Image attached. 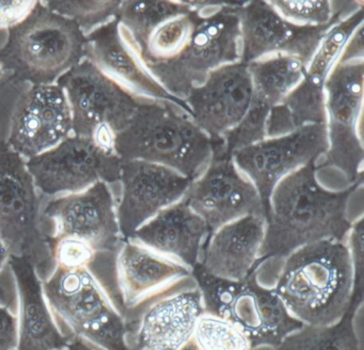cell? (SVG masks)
Segmentation results:
<instances>
[{
	"instance_id": "obj_38",
	"label": "cell",
	"mask_w": 364,
	"mask_h": 350,
	"mask_svg": "<svg viewBox=\"0 0 364 350\" xmlns=\"http://www.w3.org/2000/svg\"><path fill=\"white\" fill-rule=\"evenodd\" d=\"M10 253L8 250L7 245L4 243L3 239L0 237V270L5 266L6 262L9 260ZM0 301L3 302H7V294L3 287H0Z\"/></svg>"
},
{
	"instance_id": "obj_22",
	"label": "cell",
	"mask_w": 364,
	"mask_h": 350,
	"mask_svg": "<svg viewBox=\"0 0 364 350\" xmlns=\"http://www.w3.org/2000/svg\"><path fill=\"white\" fill-rule=\"evenodd\" d=\"M86 59L139 100H169L186 109L153 76L118 18L87 36Z\"/></svg>"
},
{
	"instance_id": "obj_17",
	"label": "cell",
	"mask_w": 364,
	"mask_h": 350,
	"mask_svg": "<svg viewBox=\"0 0 364 350\" xmlns=\"http://www.w3.org/2000/svg\"><path fill=\"white\" fill-rule=\"evenodd\" d=\"M334 23L323 27L295 25L279 14L269 1L244 2L240 62L247 65L262 58L285 55L299 58L306 64Z\"/></svg>"
},
{
	"instance_id": "obj_11",
	"label": "cell",
	"mask_w": 364,
	"mask_h": 350,
	"mask_svg": "<svg viewBox=\"0 0 364 350\" xmlns=\"http://www.w3.org/2000/svg\"><path fill=\"white\" fill-rule=\"evenodd\" d=\"M364 4L334 23L306 63L298 85L272 109L266 137L281 136L311 124L325 123V85L349 36L363 23Z\"/></svg>"
},
{
	"instance_id": "obj_30",
	"label": "cell",
	"mask_w": 364,
	"mask_h": 350,
	"mask_svg": "<svg viewBox=\"0 0 364 350\" xmlns=\"http://www.w3.org/2000/svg\"><path fill=\"white\" fill-rule=\"evenodd\" d=\"M269 2L287 21L308 27L331 25L364 4L363 1L329 0H274Z\"/></svg>"
},
{
	"instance_id": "obj_14",
	"label": "cell",
	"mask_w": 364,
	"mask_h": 350,
	"mask_svg": "<svg viewBox=\"0 0 364 350\" xmlns=\"http://www.w3.org/2000/svg\"><path fill=\"white\" fill-rule=\"evenodd\" d=\"M325 123L311 124L289 134L266 137L232 154L237 168L257 188L267 213L276 186L310 164H318L327 151Z\"/></svg>"
},
{
	"instance_id": "obj_36",
	"label": "cell",
	"mask_w": 364,
	"mask_h": 350,
	"mask_svg": "<svg viewBox=\"0 0 364 350\" xmlns=\"http://www.w3.org/2000/svg\"><path fill=\"white\" fill-rule=\"evenodd\" d=\"M18 346V318L8 307L0 305V350H16Z\"/></svg>"
},
{
	"instance_id": "obj_33",
	"label": "cell",
	"mask_w": 364,
	"mask_h": 350,
	"mask_svg": "<svg viewBox=\"0 0 364 350\" xmlns=\"http://www.w3.org/2000/svg\"><path fill=\"white\" fill-rule=\"evenodd\" d=\"M57 266L68 269L88 268L97 260V252L82 239L73 237L48 238Z\"/></svg>"
},
{
	"instance_id": "obj_31",
	"label": "cell",
	"mask_w": 364,
	"mask_h": 350,
	"mask_svg": "<svg viewBox=\"0 0 364 350\" xmlns=\"http://www.w3.org/2000/svg\"><path fill=\"white\" fill-rule=\"evenodd\" d=\"M198 350H253L248 336L229 320L204 312L193 339Z\"/></svg>"
},
{
	"instance_id": "obj_5",
	"label": "cell",
	"mask_w": 364,
	"mask_h": 350,
	"mask_svg": "<svg viewBox=\"0 0 364 350\" xmlns=\"http://www.w3.org/2000/svg\"><path fill=\"white\" fill-rule=\"evenodd\" d=\"M204 312L229 320L248 336L253 350L276 347L302 326L289 314L274 287L262 285L257 272L242 281L217 279L198 268L191 272Z\"/></svg>"
},
{
	"instance_id": "obj_34",
	"label": "cell",
	"mask_w": 364,
	"mask_h": 350,
	"mask_svg": "<svg viewBox=\"0 0 364 350\" xmlns=\"http://www.w3.org/2000/svg\"><path fill=\"white\" fill-rule=\"evenodd\" d=\"M363 218L359 217L351 223L345 238L349 258L353 265L355 281V296L363 298Z\"/></svg>"
},
{
	"instance_id": "obj_7",
	"label": "cell",
	"mask_w": 364,
	"mask_h": 350,
	"mask_svg": "<svg viewBox=\"0 0 364 350\" xmlns=\"http://www.w3.org/2000/svg\"><path fill=\"white\" fill-rule=\"evenodd\" d=\"M87 36L42 2L14 28L3 57L36 85L54 83L86 58Z\"/></svg>"
},
{
	"instance_id": "obj_21",
	"label": "cell",
	"mask_w": 364,
	"mask_h": 350,
	"mask_svg": "<svg viewBox=\"0 0 364 350\" xmlns=\"http://www.w3.org/2000/svg\"><path fill=\"white\" fill-rule=\"evenodd\" d=\"M72 115L57 83L36 85L23 98L10 130V149L31 159L71 136Z\"/></svg>"
},
{
	"instance_id": "obj_15",
	"label": "cell",
	"mask_w": 364,
	"mask_h": 350,
	"mask_svg": "<svg viewBox=\"0 0 364 350\" xmlns=\"http://www.w3.org/2000/svg\"><path fill=\"white\" fill-rule=\"evenodd\" d=\"M203 313L201 292L191 277L127 314L129 349H184L193 341L198 319Z\"/></svg>"
},
{
	"instance_id": "obj_19",
	"label": "cell",
	"mask_w": 364,
	"mask_h": 350,
	"mask_svg": "<svg viewBox=\"0 0 364 350\" xmlns=\"http://www.w3.org/2000/svg\"><path fill=\"white\" fill-rule=\"evenodd\" d=\"M252 98L248 66L242 62L213 70L184 98L187 112L212 140H220L244 119Z\"/></svg>"
},
{
	"instance_id": "obj_37",
	"label": "cell",
	"mask_w": 364,
	"mask_h": 350,
	"mask_svg": "<svg viewBox=\"0 0 364 350\" xmlns=\"http://www.w3.org/2000/svg\"><path fill=\"white\" fill-rule=\"evenodd\" d=\"M363 23L360 25L353 32L340 55V61H353V60H363Z\"/></svg>"
},
{
	"instance_id": "obj_39",
	"label": "cell",
	"mask_w": 364,
	"mask_h": 350,
	"mask_svg": "<svg viewBox=\"0 0 364 350\" xmlns=\"http://www.w3.org/2000/svg\"><path fill=\"white\" fill-rule=\"evenodd\" d=\"M63 350H95L92 346L87 343L86 339H82L80 336L72 337L70 343L68 344L67 347L63 348Z\"/></svg>"
},
{
	"instance_id": "obj_9",
	"label": "cell",
	"mask_w": 364,
	"mask_h": 350,
	"mask_svg": "<svg viewBox=\"0 0 364 350\" xmlns=\"http://www.w3.org/2000/svg\"><path fill=\"white\" fill-rule=\"evenodd\" d=\"M363 83L364 60H338L325 85L328 147L316 166L340 171L348 186L363 185Z\"/></svg>"
},
{
	"instance_id": "obj_10",
	"label": "cell",
	"mask_w": 364,
	"mask_h": 350,
	"mask_svg": "<svg viewBox=\"0 0 364 350\" xmlns=\"http://www.w3.org/2000/svg\"><path fill=\"white\" fill-rule=\"evenodd\" d=\"M37 190L26 160L12 149L0 153V237L10 255L28 258L46 277L55 262L40 226Z\"/></svg>"
},
{
	"instance_id": "obj_6",
	"label": "cell",
	"mask_w": 364,
	"mask_h": 350,
	"mask_svg": "<svg viewBox=\"0 0 364 350\" xmlns=\"http://www.w3.org/2000/svg\"><path fill=\"white\" fill-rule=\"evenodd\" d=\"M42 286L50 309L71 327L76 336L104 350H131L127 318L88 268L56 266Z\"/></svg>"
},
{
	"instance_id": "obj_18",
	"label": "cell",
	"mask_w": 364,
	"mask_h": 350,
	"mask_svg": "<svg viewBox=\"0 0 364 350\" xmlns=\"http://www.w3.org/2000/svg\"><path fill=\"white\" fill-rule=\"evenodd\" d=\"M119 181L117 217L124 240L163 209L182 200L191 184L172 169L142 160H122Z\"/></svg>"
},
{
	"instance_id": "obj_20",
	"label": "cell",
	"mask_w": 364,
	"mask_h": 350,
	"mask_svg": "<svg viewBox=\"0 0 364 350\" xmlns=\"http://www.w3.org/2000/svg\"><path fill=\"white\" fill-rule=\"evenodd\" d=\"M306 64L293 55L262 58L247 64L252 81V98L248 112L233 130L223 138L230 154L266 138L269 113L298 85Z\"/></svg>"
},
{
	"instance_id": "obj_24",
	"label": "cell",
	"mask_w": 364,
	"mask_h": 350,
	"mask_svg": "<svg viewBox=\"0 0 364 350\" xmlns=\"http://www.w3.org/2000/svg\"><path fill=\"white\" fill-rule=\"evenodd\" d=\"M265 233V218L246 216L225 224L206 240L195 268L228 281H242L257 272Z\"/></svg>"
},
{
	"instance_id": "obj_25",
	"label": "cell",
	"mask_w": 364,
	"mask_h": 350,
	"mask_svg": "<svg viewBox=\"0 0 364 350\" xmlns=\"http://www.w3.org/2000/svg\"><path fill=\"white\" fill-rule=\"evenodd\" d=\"M210 235L208 224L183 198L140 226L129 240L176 260L193 271Z\"/></svg>"
},
{
	"instance_id": "obj_28",
	"label": "cell",
	"mask_w": 364,
	"mask_h": 350,
	"mask_svg": "<svg viewBox=\"0 0 364 350\" xmlns=\"http://www.w3.org/2000/svg\"><path fill=\"white\" fill-rule=\"evenodd\" d=\"M199 16V2H189L187 10L159 23L151 32L139 51L146 65L161 63L176 58L188 43Z\"/></svg>"
},
{
	"instance_id": "obj_41",
	"label": "cell",
	"mask_w": 364,
	"mask_h": 350,
	"mask_svg": "<svg viewBox=\"0 0 364 350\" xmlns=\"http://www.w3.org/2000/svg\"><path fill=\"white\" fill-rule=\"evenodd\" d=\"M3 74H4L3 65H1V64H0V78H1V76H3Z\"/></svg>"
},
{
	"instance_id": "obj_16",
	"label": "cell",
	"mask_w": 364,
	"mask_h": 350,
	"mask_svg": "<svg viewBox=\"0 0 364 350\" xmlns=\"http://www.w3.org/2000/svg\"><path fill=\"white\" fill-rule=\"evenodd\" d=\"M55 222L52 238L82 239L100 254L117 256L123 239L114 194L105 181L50 201L44 209Z\"/></svg>"
},
{
	"instance_id": "obj_26",
	"label": "cell",
	"mask_w": 364,
	"mask_h": 350,
	"mask_svg": "<svg viewBox=\"0 0 364 350\" xmlns=\"http://www.w3.org/2000/svg\"><path fill=\"white\" fill-rule=\"evenodd\" d=\"M9 262L20 297L16 350H63L72 337L55 324L35 266L24 256L10 255Z\"/></svg>"
},
{
	"instance_id": "obj_13",
	"label": "cell",
	"mask_w": 364,
	"mask_h": 350,
	"mask_svg": "<svg viewBox=\"0 0 364 350\" xmlns=\"http://www.w3.org/2000/svg\"><path fill=\"white\" fill-rule=\"evenodd\" d=\"M121 164L118 154L73 134L26 160L36 188L48 196L75 193L99 181L116 183L120 179Z\"/></svg>"
},
{
	"instance_id": "obj_40",
	"label": "cell",
	"mask_w": 364,
	"mask_h": 350,
	"mask_svg": "<svg viewBox=\"0 0 364 350\" xmlns=\"http://www.w3.org/2000/svg\"><path fill=\"white\" fill-rule=\"evenodd\" d=\"M182 350H198V349H197V347H196V346L193 345V341H191V343L189 344V345H187L186 347H185L184 349H182Z\"/></svg>"
},
{
	"instance_id": "obj_27",
	"label": "cell",
	"mask_w": 364,
	"mask_h": 350,
	"mask_svg": "<svg viewBox=\"0 0 364 350\" xmlns=\"http://www.w3.org/2000/svg\"><path fill=\"white\" fill-rule=\"evenodd\" d=\"M360 307H351L340 322L329 326L302 324L272 350H361L355 324Z\"/></svg>"
},
{
	"instance_id": "obj_12",
	"label": "cell",
	"mask_w": 364,
	"mask_h": 350,
	"mask_svg": "<svg viewBox=\"0 0 364 350\" xmlns=\"http://www.w3.org/2000/svg\"><path fill=\"white\" fill-rule=\"evenodd\" d=\"M208 224L210 234L246 216L266 217V208L250 179L237 168L223 139L214 140L213 155L203 172L191 181L184 196Z\"/></svg>"
},
{
	"instance_id": "obj_1",
	"label": "cell",
	"mask_w": 364,
	"mask_h": 350,
	"mask_svg": "<svg viewBox=\"0 0 364 350\" xmlns=\"http://www.w3.org/2000/svg\"><path fill=\"white\" fill-rule=\"evenodd\" d=\"M310 164L283 179L272 191L265 217L259 265L282 260L299 248L317 241H344L353 220L349 218L351 196L362 185L328 189Z\"/></svg>"
},
{
	"instance_id": "obj_35",
	"label": "cell",
	"mask_w": 364,
	"mask_h": 350,
	"mask_svg": "<svg viewBox=\"0 0 364 350\" xmlns=\"http://www.w3.org/2000/svg\"><path fill=\"white\" fill-rule=\"evenodd\" d=\"M37 4L31 0L0 1V29L18 27L33 13Z\"/></svg>"
},
{
	"instance_id": "obj_2",
	"label": "cell",
	"mask_w": 364,
	"mask_h": 350,
	"mask_svg": "<svg viewBox=\"0 0 364 350\" xmlns=\"http://www.w3.org/2000/svg\"><path fill=\"white\" fill-rule=\"evenodd\" d=\"M274 290L287 311L302 324L329 326L351 307L361 305L355 296L353 265L345 241H317L281 260Z\"/></svg>"
},
{
	"instance_id": "obj_32",
	"label": "cell",
	"mask_w": 364,
	"mask_h": 350,
	"mask_svg": "<svg viewBox=\"0 0 364 350\" xmlns=\"http://www.w3.org/2000/svg\"><path fill=\"white\" fill-rule=\"evenodd\" d=\"M122 1H46L44 6L73 21L88 36L118 17Z\"/></svg>"
},
{
	"instance_id": "obj_23",
	"label": "cell",
	"mask_w": 364,
	"mask_h": 350,
	"mask_svg": "<svg viewBox=\"0 0 364 350\" xmlns=\"http://www.w3.org/2000/svg\"><path fill=\"white\" fill-rule=\"evenodd\" d=\"M116 272L127 318L129 312L191 279L193 271L129 239L123 241L117 254Z\"/></svg>"
},
{
	"instance_id": "obj_29",
	"label": "cell",
	"mask_w": 364,
	"mask_h": 350,
	"mask_svg": "<svg viewBox=\"0 0 364 350\" xmlns=\"http://www.w3.org/2000/svg\"><path fill=\"white\" fill-rule=\"evenodd\" d=\"M188 8V1L127 0L121 4L117 18L139 53L151 32L159 23Z\"/></svg>"
},
{
	"instance_id": "obj_3",
	"label": "cell",
	"mask_w": 364,
	"mask_h": 350,
	"mask_svg": "<svg viewBox=\"0 0 364 350\" xmlns=\"http://www.w3.org/2000/svg\"><path fill=\"white\" fill-rule=\"evenodd\" d=\"M114 147L122 160L161 164L193 181L210 162L214 140L181 105L141 100Z\"/></svg>"
},
{
	"instance_id": "obj_8",
	"label": "cell",
	"mask_w": 364,
	"mask_h": 350,
	"mask_svg": "<svg viewBox=\"0 0 364 350\" xmlns=\"http://www.w3.org/2000/svg\"><path fill=\"white\" fill-rule=\"evenodd\" d=\"M56 83L69 102L73 134L117 153V136L129 125L141 100L105 76L86 58Z\"/></svg>"
},
{
	"instance_id": "obj_4",
	"label": "cell",
	"mask_w": 364,
	"mask_h": 350,
	"mask_svg": "<svg viewBox=\"0 0 364 350\" xmlns=\"http://www.w3.org/2000/svg\"><path fill=\"white\" fill-rule=\"evenodd\" d=\"M198 2L199 19L186 46L169 61L146 65L164 89L182 102L213 70L240 59V12L244 2Z\"/></svg>"
}]
</instances>
